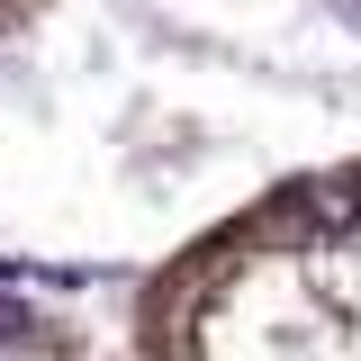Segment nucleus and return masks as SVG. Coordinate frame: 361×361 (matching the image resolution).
I'll list each match as a JSON object with an SVG mask.
<instances>
[{
    "instance_id": "f257e3e1",
    "label": "nucleus",
    "mask_w": 361,
    "mask_h": 361,
    "mask_svg": "<svg viewBox=\"0 0 361 361\" xmlns=\"http://www.w3.org/2000/svg\"><path fill=\"white\" fill-rule=\"evenodd\" d=\"M172 361H361V163L271 190L172 271Z\"/></svg>"
}]
</instances>
